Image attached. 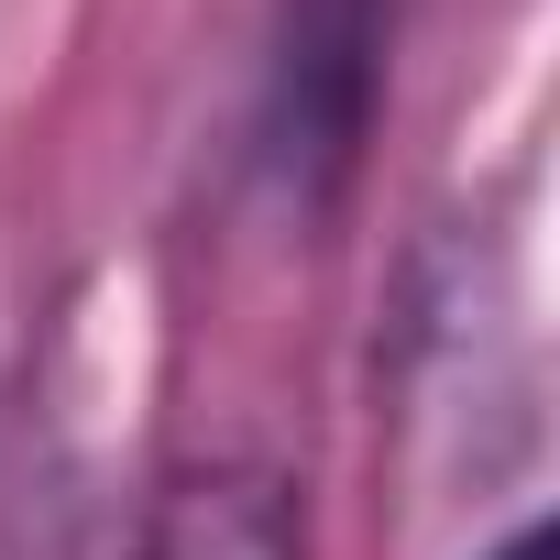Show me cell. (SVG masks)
I'll list each match as a JSON object with an SVG mask.
<instances>
[{
	"label": "cell",
	"instance_id": "obj_4",
	"mask_svg": "<svg viewBox=\"0 0 560 560\" xmlns=\"http://www.w3.org/2000/svg\"><path fill=\"white\" fill-rule=\"evenodd\" d=\"M0 560H23V527H12V472H0Z\"/></svg>",
	"mask_w": 560,
	"mask_h": 560
},
{
	"label": "cell",
	"instance_id": "obj_3",
	"mask_svg": "<svg viewBox=\"0 0 560 560\" xmlns=\"http://www.w3.org/2000/svg\"><path fill=\"white\" fill-rule=\"evenodd\" d=\"M494 560H549V527H516V538H505Z\"/></svg>",
	"mask_w": 560,
	"mask_h": 560
},
{
	"label": "cell",
	"instance_id": "obj_1",
	"mask_svg": "<svg viewBox=\"0 0 560 560\" xmlns=\"http://www.w3.org/2000/svg\"><path fill=\"white\" fill-rule=\"evenodd\" d=\"M385 34L396 0H287V34H275V110L264 143L287 176L330 187L374 121V78H385Z\"/></svg>",
	"mask_w": 560,
	"mask_h": 560
},
{
	"label": "cell",
	"instance_id": "obj_2",
	"mask_svg": "<svg viewBox=\"0 0 560 560\" xmlns=\"http://www.w3.org/2000/svg\"><path fill=\"white\" fill-rule=\"evenodd\" d=\"M143 560H298V549H287V516H275L264 483H187L154 516Z\"/></svg>",
	"mask_w": 560,
	"mask_h": 560
}]
</instances>
